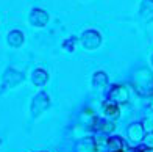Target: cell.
I'll use <instances>...</instances> for the list:
<instances>
[{
  "label": "cell",
  "mask_w": 153,
  "mask_h": 152,
  "mask_svg": "<svg viewBox=\"0 0 153 152\" xmlns=\"http://www.w3.org/2000/svg\"><path fill=\"white\" fill-rule=\"evenodd\" d=\"M152 61H153V57H152Z\"/></svg>",
  "instance_id": "cell-10"
},
{
  "label": "cell",
  "mask_w": 153,
  "mask_h": 152,
  "mask_svg": "<svg viewBox=\"0 0 153 152\" xmlns=\"http://www.w3.org/2000/svg\"><path fill=\"white\" fill-rule=\"evenodd\" d=\"M30 22L34 25V27H45L47 22H48V14L44 11V10H33L30 13Z\"/></svg>",
  "instance_id": "cell-2"
},
{
  "label": "cell",
  "mask_w": 153,
  "mask_h": 152,
  "mask_svg": "<svg viewBox=\"0 0 153 152\" xmlns=\"http://www.w3.org/2000/svg\"><path fill=\"white\" fill-rule=\"evenodd\" d=\"M100 141L105 144V149L108 152H120L122 151V146H123L122 140H120V138H117V136L109 138V140H100Z\"/></svg>",
  "instance_id": "cell-3"
},
{
  "label": "cell",
  "mask_w": 153,
  "mask_h": 152,
  "mask_svg": "<svg viewBox=\"0 0 153 152\" xmlns=\"http://www.w3.org/2000/svg\"><path fill=\"white\" fill-rule=\"evenodd\" d=\"M109 97H111V100H114V102H125L128 99V93H127V89H125L123 86H114V89L109 94Z\"/></svg>",
  "instance_id": "cell-4"
},
{
  "label": "cell",
  "mask_w": 153,
  "mask_h": 152,
  "mask_svg": "<svg viewBox=\"0 0 153 152\" xmlns=\"http://www.w3.org/2000/svg\"><path fill=\"white\" fill-rule=\"evenodd\" d=\"M75 44H76V41L72 38V39H69V41H66V43H64V49L67 52H74L75 50Z\"/></svg>",
  "instance_id": "cell-8"
},
{
  "label": "cell",
  "mask_w": 153,
  "mask_h": 152,
  "mask_svg": "<svg viewBox=\"0 0 153 152\" xmlns=\"http://www.w3.org/2000/svg\"><path fill=\"white\" fill-rule=\"evenodd\" d=\"M8 43L14 47H19L24 44V33L19 30H13L8 33Z\"/></svg>",
  "instance_id": "cell-5"
},
{
  "label": "cell",
  "mask_w": 153,
  "mask_h": 152,
  "mask_svg": "<svg viewBox=\"0 0 153 152\" xmlns=\"http://www.w3.org/2000/svg\"><path fill=\"white\" fill-rule=\"evenodd\" d=\"M102 43V38H100V33L95 31V30H88L81 34V44L86 47V49H95L99 47Z\"/></svg>",
  "instance_id": "cell-1"
},
{
  "label": "cell",
  "mask_w": 153,
  "mask_h": 152,
  "mask_svg": "<svg viewBox=\"0 0 153 152\" xmlns=\"http://www.w3.org/2000/svg\"><path fill=\"white\" fill-rule=\"evenodd\" d=\"M106 80V75L103 72H97L95 77H94V83H99V82H105Z\"/></svg>",
  "instance_id": "cell-9"
},
{
  "label": "cell",
  "mask_w": 153,
  "mask_h": 152,
  "mask_svg": "<svg viewBox=\"0 0 153 152\" xmlns=\"http://www.w3.org/2000/svg\"><path fill=\"white\" fill-rule=\"evenodd\" d=\"M47 79H48L47 77V72L42 71V69H38V71L33 74V82L36 85H44L45 82H47Z\"/></svg>",
  "instance_id": "cell-6"
},
{
  "label": "cell",
  "mask_w": 153,
  "mask_h": 152,
  "mask_svg": "<svg viewBox=\"0 0 153 152\" xmlns=\"http://www.w3.org/2000/svg\"><path fill=\"white\" fill-rule=\"evenodd\" d=\"M105 115L106 116H111V118H116V116H119V108H117V105H114V103H105Z\"/></svg>",
  "instance_id": "cell-7"
}]
</instances>
